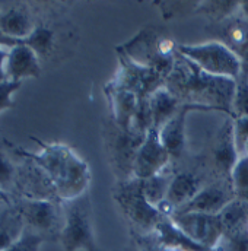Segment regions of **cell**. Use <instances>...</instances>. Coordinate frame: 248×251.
I'll list each match as a JSON object with an SVG mask.
<instances>
[{
    "label": "cell",
    "instance_id": "cell-29",
    "mask_svg": "<svg viewBox=\"0 0 248 251\" xmlns=\"http://www.w3.org/2000/svg\"><path fill=\"white\" fill-rule=\"evenodd\" d=\"M16 186H18V170L3 153H0V190L9 194Z\"/></svg>",
    "mask_w": 248,
    "mask_h": 251
},
{
    "label": "cell",
    "instance_id": "cell-19",
    "mask_svg": "<svg viewBox=\"0 0 248 251\" xmlns=\"http://www.w3.org/2000/svg\"><path fill=\"white\" fill-rule=\"evenodd\" d=\"M181 107L180 101L168 91V88L164 85L159 89H156L149 97V110L152 117V128L159 130L170 119L175 116L178 108Z\"/></svg>",
    "mask_w": 248,
    "mask_h": 251
},
{
    "label": "cell",
    "instance_id": "cell-28",
    "mask_svg": "<svg viewBox=\"0 0 248 251\" xmlns=\"http://www.w3.org/2000/svg\"><path fill=\"white\" fill-rule=\"evenodd\" d=\"M215 251H248L247 226L238 231L225 234Z\"/></svg>",
    "mask_w": 248,
    "mask_h": 251
},
{
    "label": "cell",
    "instance_id": "cell-2",
    "mask_svg": "<svg viewBox=\"0 0 248 251\" xmlns=\"http://www.w3.org/2000/svg\"><path fill=\"white\" fill-rule=\"evenodd\" d=\"M40 146L38 152H29L7 142L13 152L28 161L37 164L50 178L62 203L76 200L86 194L91 184V170L72 148L63 143H46L37 137H31Z\"/></svg>",
    "mask_w": 248,
    "mask_h": 251
},
{
    "label": "cell",
    "instance_id": "cell-10",
    "mask_svg": "<svg viewBox=\"0 0 248 251\" xmlns=\"http://www.w3.org/2000/svg\"><path fill=\"white\" fill-rule=\"evenodd\" d=\"M171 219L188 238L209 251L216 250L225 235L219 215L177 213Z\"/></svg>",
    "mask_w": 248,
    "mask_h": 251
},
{
    "label": "cell",
    "instance_id": "cell-23",
    "mask_svg": "<svg viewBox=\"0 0 248 251\" xmlns=\"http://www.w3.org/2000/svg\"><path fill=\"white\" fill-rule=\"evenodd\" d=\"M219 216H221L225 234L246 228L248 221V203L241 201V200H234L219 213Z\"/></svg>",
    "mask_w": 248,
    "mask_h": 251
},
{
    "label": "cell",
    "instance_id": "cell-20",
    "mask_svg": "<svg viewBox=\"0 0 248 251\" xmlns=\"http://www.w3.org/2000/svg\"><path fill=\"white\" fill-rule=\"evenodd\" d=\"M153 237H156L159 247H175L187 251H209L194 243L173 222L171 218H162L158 224Z\"/></svg>",
    "mask_w": 248,
    "mask_h": 251
},
{
    "label": "cell",
    "instance_id": "cell-17",
    "mask_svg": "<svg viewBox=\"0 0 248 251\" xmlns=\"http://www.w3.org/2000/svg\"><path fill=\"white\" fill-rule=\"evenodd\" d=\"M40 57L25 44L16 46L9 50L6 73L9 80L22 82L25 77H38L41 75Z\"/></svg>",
    "mask_w": 248,
    "mask_h": 251
},
{
    "label": "cell",
    "instance_id": "cell-5",
    "mask_svg": "<svg viewBox=\"0 0 248 251\" xmlns=\"http://www.w3.org/2000/svg\"><path fill=\"white\" fill-rule=\"evenodd\" d=\"M64 224L59 241L64 251H101L92 226L88 194L63 203Z\"/></svg>",
    "mask_w": 248,
    "mask_h": 251
},
{
    "label": "cell",
    "instance_id": "cell-9",
    "mask_svg": "<svg viewBox=\"0 0 248 251\" xmlns=\"http://www.w3.org/2000/svg\"><path fill=\"white\" fill-rule=\"evenodd\" d=\"M117 54L120 59V67L114 79L110 82L122 89L133 92L139 101L148 100L156 89L165 85V77L155 69L131 62L123 53L117 51Z\"/></svg>",
    "mask_w": 248,
    "mask_h": 251
},
{
    "label": "cell",
    "instance_id": "cell-16",
    "mask_svg": "<svg viewBox=\"0 0 248 251\" xmlns=\"http://www.w3.org/2000/svg\"><path fill=\"white\" fill-rule=\"evenodd\" d=\"M107 94V100L111 110V120L120 128L130 131L133 127V122L139 108V98L130 92L116 86L113 82H108L104 88Z\"/></svg>",
    "mask_w": 248,
    "mask_h": 251
},
{
    "label": "cell",
    "instance_id": "cell-26",
    "mask_svg": "<svg viewBox=\"0 0 248 251\" xmlns=\"http://www.w3.org/2000/svg\"><path fill=\"white\" fill-rule=\"evenodd\" d=\"M231 186L235 199L248 203V156H241L232 168Z\"/></svg>",
    "mask_w": 248,
    "mask_h": 251
},
{
    "label": "cell",
    "instance_id": "cell-24",
    "mask_svg": "<svg viewBox=\"0 0 248 251\" xmlns=\"http://www.w3.org/2000/svg\"><path fill=\"white\" fill-rule=\"evenodd\" d=\"M241 1H201L197 4L196 12L207 16L212 24H219L228 18L240 13Z\"/></svg>",
    "mask_w": 248,
    "mask_h": 251
},
{
    "label": "cell",
    "instance_id": "cell-30",
    "mask_svg": "<svg viewBox=\"0 0 248 251\" xmlns=\"http://www.w3.org/2000/svg\"><path fill=\"white\" fill-rule=\"evenodd\" d=\"M234 145L238 156H244L248 143V117H237L232 122Z\"/></svg>",
    "mask_w": 248,
    "mask_h": 251
},
{
    "label": "cell",
    "instance_id": "cell-21",
    "mask_svg": "<svg viewBox=\"0 0 248 251\" xmlns=\"http://www.w3.org/2000/svg\"><path fill=\"white\" fill-rule=\"evenodd\" d=\"M25 231V222L16 206H9L0 212V251H6L16 243Z\"/></svg>",
    "mask_w": 248,
    "mask_h": 251
},
{
    "label": "cell",
    "instance_id": "cell-39",
    "mask_svg": "<svg viewBox=\"0 0 248 251\" xmlns=\"http://www.w3.org/2000/svg\"><path fill=\"white\" fill-rule=\"evenodd\" d=\"M247 231H248V221H247Z\"/></svg>",
    "mask_w": 248,
    "mask_h": 251
},
{
    "label": "cell",
    "instance_id": "cell-12",
    "mask_svg": "<svg viewBox=\"0 0 248 251\" xmlns=\"http://www.w3.org/2000/svg\"><path fill=\"white\" fill-rule=\"evenodd\" d=\"M234 200L237 199L231 186V180L218 178L209 181L187 204L180 207L177 213L219 215Z\"/></svg>",
    "mask_w": 248,
    "mask_h": 251
},
{
    "label": "cell",
    "instance_id": "cell-38",
    "mask_svg": "<svg viewBox=\"0 0 248 251\" xmlns=\"http://www.w3.org/2000/svg\"><path fill=\"white\" fill-rule=\"evenodd\" d=\"M244 156H248V143H247V148H246V153H244Z\"/></svg>",
    "mask_w": 248,
    "mask_h": 251
},
{
    "label": "cell",
    "instance_id": "cell-4",
    "mask_svg": "<svg viewBox=\"0 0 248 251\" xmlns=\"http://www.w3.org/2000/svg\"><path fill=\"white\" fill-rule=\"evenodd\" d=\"M178 53L212 76L237 80L244 73L241 60L218 40L200 44H180Z\"/></svg>",
    "mask_w": 248,
    "mask_h": 251
},
{
    "label": "cell",
    "instance_id": "cell-15",
    "mask_svg": "<svg viewBox=\"0 0 248 251\" xmlns=\"http://www.w3.org/2000/svg\"><path fill=\"white\" fill-rule=\"evenodd\" d=\"M191 111H210L203 107L181 104L178 111L173 119H170L165 125L162 126L159 131V139L165 149L168 151L171 161H178L184 156L187 149V114Z\"/></svg>",
    "mask_w": 248,
    "mask_h": 251
},
{
    "label": "cell",
    "instance_id": "cell-13",
    "mask_svg": "<svg viewBox=\"0 0 248 251\" xmlns=\"http://www.w3.org/2000/svg\"><path fill=\"white\" fill-rule=\"evenodd\" d=\"M213 25L212 32L218 35V41L223 43L243 63L244 73H248V19L240 13Z\"/></svg>",
    "mask_w": 248,
    "mask_h": 251
},
{
    "label": "cell",
    "instance_id": "cell-27",
    "mask_svg": "<svg viewBox=\"0 0 248 251\" xmlns=\"http://www.w3.org/2000/svg\"><path fill=\"white\" fill-rule=\"evenodd\" d=\"M232 113H234V119L248 117V77L246 73H243L237 79Z\"/></svg>",
    "mask_w": 248,
    "mask_h": 251
},
{
    "label": "cell",
    "instance_id": "cell-3",
    "mask_svg": "<svg viewBox=\"0 0 248 251\" xmlns=\"http://www.w3.org/2000/svg\"><path fill=\"white\" fill-rule=\"evenodd\" d=\"M178 46L180 44H177L167 31L145 26L134 37L117 47V51L123 53L131 62L155 69L167 80L178 56Z\"/></svg>",
    "mask_w": 248,
    "mask_h": 251
},
{
    "label": "cell",
    "instance_id": "cell-11",
    "mask_svg": "<svg viewBox=\"0 0 248 251\" xmlns=\"http://www.w3.org/2000/svg\"><path fill=\"white\" fill-rule=\"evenodd\" d=\"M171 162V156L159 139V131L156 128H150L136 155L133 178L140 181L152 178L164 173Z\"/></svg>",
    "mask_w": 248,
    "mask_h": 251
},
{
    "label": "cell",
    "instance_id": "cell-37",
    "mask_svg": "<svg viewBox=\"0 0 248 251\" xmlns=\"http://www.w3.org/2000/svg\"><path fill=\"white\" fill-rule=\"evenodd\" d=\"M158 251H187L181 250V249H175V247H159Z\"/></svg>",
    "mask_w": 248,
    "mask_h": 251
},
{
    "label": "cell",
    "instance_id": "cell-25",
    "mask_svg": "<svg viewBox=\"0 0 248 251\" xmlns=\"http://www.w3.org/2000/svg\"><path fill=\"white\" fill-rule=\"evenodd\" d=\"M173 176L174 173L170 171L168 168L152 177V178H148L145 181H142V188H143V193L146 196V199L156 207L162 200L167 199V193H168V188L171 184V180H173Z\"/></svg>",
    "mask_w": 248,
    "mask_h": 251
},
{
    "label": "cell",
    "instance_id": "cell-40",
    "mask_svg": "<svg viewBox=\"0 0 248 251\" xmlns=\"http://www.w3.org/2000/svg\"><path fill=\"white\" fill-rule=\"evenodd\" d=\"M247 77H248V73H247Z\"/></svg>",
    "mask_w": 248,
    "mask_h": 251
},
{
    "label": "cell",
    "instance_id": "cell-8",
    "mask_svg": "<svg viewBox=\"0 0 248 251\" xmlns=\"http://www.w3.org/2000/svg\"><path fill=\"white\" fill-rule=\"evenodd\" d=\"M21 212L25 228L47 238H60L64 224L63 203L54 200L24 199L15 204Z\"/></svg>",
    "mask_w": 248,
    "mask_h": 251
},
{
    "label": "cell",
    "instance_id": "cell-1",
    "mask_svg": "<svg viewBox=\"0 0 248 251\" xmlns=\"http://www.w3.org/2000/svg\"><path fill=\"white\" fill-rule=\"evenodd\" d=\"M165 86L180 104L203 107L234 119L232 104L237 80L212 76L180 53Z\"/></svg>",
    "mask_w": 248,
    "mask_h": 251
},
{
    "label": "cell",
    "instance_id": "cell-6",
    "mask_svg": "<svg viewBox=\"0 0 248 251\" xmlns=\"http://www.w3.org/2000/svg\"><path fill=\"white\" fill-rule=\"evenodd\" d=\"M114 199L124 218L134 229L142 235H153L164 216H161L158 209L146 199L140 180L119 181L114 190Z\"/></svg>",
    "mask_w": 248,
    "mask_h": 251
},
{
    "label": "cell",
    "instance_id": "cell-33",
    "mask_svg": "<svg viewBox=\"0 0 248 251\" xmlns=\"http://www.w3.org/2000/svg\"><path fill=\"white\" fill-rule=\"evenodd\" d=\"M198 3H156V6L162 10L164 19L174 18L180 13H184L187 10L196 12Z\"/></svg>",
    "mask_w": 248,
    "mask_h": 251
},
{
    "label": "cell",
    "instance_id": "cell-35",
    "mask_svg": "<svg viewBox=\"0 0 248 251\" xmlns=\"http://www.w3.org/2000/svg\"><path fill=\"white\" fill-rule=\"evenodd\" d=\"M21 44H25L24 40H16V38H12V37H7L6 34H3L0 31V47H4V49H13L16 46H21Z\"/></svg>",
    "mask_w": 248,
    "mask_h": 251
},
{
    "label": "cell",
    "instance_id": "cell-14",
    "mask_svg": "<svg viewBox=\"0 0 248 251\" xmlns=\"http://www.w3.org/2000/svg\"><path fill=\"white\" fill-rule=\"evenodd\" d=\"M212 180L213 178L210 177L204 165H200L198 170L177 171L173 176L165 200H168L178 210Z\"/></svg>",
    "mask_w": 248,
    "mask_h": 251
},
{
    "label": "cell",
    "instance_id": "cell-32",
    "mask_svg": "<svg viewBox=\"0 0 248 251\" xmlns=\"http://www.w3.org/2000/svg\"><path fill=\"white\" fill-rule=\"evenodd\" d=\"M22 82L7 80L0 83V113L13 107V94L21 89Z\"/></svg>",
    "mask_w": 248,
    "mask_h": 251
},
{
    "label": "cell",
    "instance_id": "cell-18",
    "mask_svg": "<svg viewBox=\"0 0 248 251\" xmlns=\"http://www.w3.org/2000/svg\"><path fill=\"white\" fill-rule=\"evenodd\" d=\"M35 26L37 25L28 7L12 6L7 10L0 12V31L7 37L25 40L32 34Z\"/></svg>",
    "mask_w": 248,
    "mask_h": 251
},
{
    "label": "cell",
    "instance_id": "cell-34",
    "mask_svg": "<svg viewBox=\"0 0 248 251\" xmlns=\"http://www.w3.org/2000/svg\"><path fill=\"white\" fill-rule=\"evenodd\" d=\"M9 50L10 49H4L0 47V83L7 82V73H6V64H7V57H9Z\"/></svg>",
    "mask_w": 248,
    "mask_h": 251
},
{
    "label": "cell",
    "instance_id": "cell-22",
    "mask_svg": "<svg viewBox=\"0 0 248 251\" xmlns=\"http://www.w3.org/2000/svg\"><path fill=\"white\" fill-rule=\"evenodd\" d=\"M56 31L50 25L40 24L35 26L32 34L25 38V46H28L38 57L47 59L54 53L56 49Z\"/></svg>",
    "mask_w": 248,
    "mask_h": 251
},
{
    "label": "cell",
    "instance_id": "cell-36",
    "mask_svg": "<svg viewBox=\"0 0 248 251\" xmlns=\"http://www.w3.org/2000/svg\"><path fill=\"white\" fill-rule=\"evenodd\" d=\"M0 204H4V206H12V203H10V197H9V194H6V193H3L1 190H0Z\"/></svg>",
    "mask_w": 248,
    "mask_h": 251
},
{
    "label": "cell",
    "instance_id": "cell-7",
    "mask_svg": "<svg viewBox=\"0 0 248 251\" xmlns=\"http://www.w3.org/2000/svg\"><path fill=\"white\" fill-rule=\"evenodd\" d=\"M104 137L110 164L119 181L133 180L134 159L146 137V133L123 130L110 117V120L104 127Z\"/></svg>",
    "mask_w": 248,
    "mask_h": 251
},
{
    "label": "cell",
    "instance_id": "cell-31",
    "mask_svg": "<svg viewBox=\"0 0 248 251\" xmlns=\"http://www.w3.org/2000/svg\"><path fill=\"white\" fill-rule=\"evenodd\" d=\"M44 241L46 240L41 235H38V234L29 231L28 228H25L21 238L16 243H13L6 251H40Z\"/></svg>",
    "mask_w": 248,
    "mask_h": 251
}]
</instances>
